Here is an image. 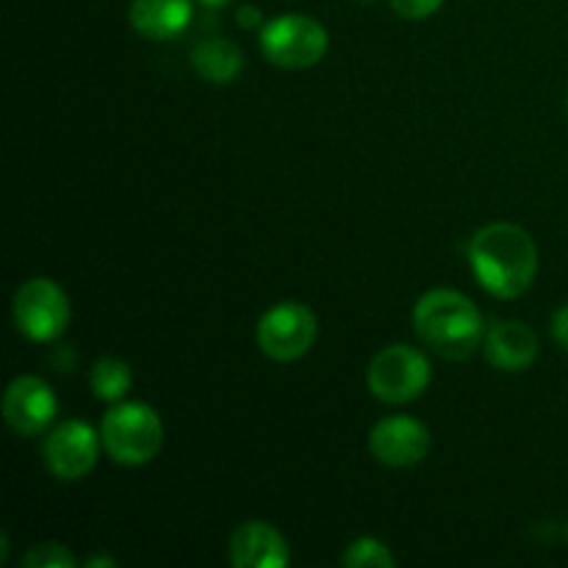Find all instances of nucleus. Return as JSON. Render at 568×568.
<instances>
[{
  "label": "nucleus",
  "mask_w": 568,
  "mask_h": 568,
  "mask_svg": "<svg viewBox=\"0 0 568 568\" xmlns=\"http://www.w3.org/2000/svg\"><path fill=\"white\" fill-rule=\"evenodd\" d=\"M26 568H75L78 560L64 544L59 541H44V544H33L20 560Z\"/></svg>",
  "instance_id": "obj_17"
},
{
  "label": "nucleus",
  "mask_w": 568,
  "mask_h": 568,
  "mask_svg": "<svg viewBox=\"0 0 568 568\" xmlns=\"http://www.w3.org/2000/svg\"><path fill=\"white\" fill-rule=\"evenodd\" d=\"M366 383L381 403H414L430 386V361L410 344H388L372 358Z\"/></svg>",
  "instance_id": "obj_4"
},
{
  "label": "nucleus",
  "mask_w": 568,
  "mask_h": 568,
  "mask_svg": "<svg viewBox=\"0 0 568 568\" xmlns=\"http://www.w3.org/2000/svg\"><path fill=\"white\" fill-rule=\"evenodd\" d=\"M288 560L286 538L266 521H247L231 536V564L236 568H283Z\"/></svg>",
  "instance_id": "obj_12"
},
{
  "label": "nucleus",
  "mask_w": 568,
  "mask_h": 568,
  "mask_svg": "<svg viewBox=\"0 0 568 568\" xmlns=\"http://www.w3.org/2000/svg\"><path fill=\"white\" fill-rule=\"evenodd\" d=\"M192 17V0H133L131 3V26L153 42L175 39L178 33L186 31Z\"/></svg>",
  "instance_id": "obj_13"
},
{
  "label": "nucleus",
  "mask_w": 568,
  "mask_h": 568,
  "mask_svg": "<svg viewBox=\"0 0 568 568\" xmlns=\"http://www.w3.org/2000/svg\"><path fill=\"white\" fill-rule=\"evenodd\" d=\"M261 50L283 70H308L327 53V31L305 14H281L261 28Z\"/></svg>",
  "instance_id": "obj_5"
},
{
  "label": "nucleus",
  "mask_w": 568,
  "mask_h": 568,
  "mask_svg": "<svg viewBox=\"0 0 568 568\" xmlns=\"http://www.w3.org/2000/svg\"><path fill=\"white\" fill-rule=\"evenodd\" d=\"M192 67L211 83H233L244 70V55L227 39H205L192 50Z\"/></svg>",
  "instance_id": "obj_14"
},
{
  "label": "nucleus",
  "mask_w": 568,
  "mask_h": 568,
  "mask_svg": "<svg viewBox=\"0 0 568 568\" xmlns=\"http://www.w3.org/2000/svg\"><path fill=\"white\" fill-rule=\"evenodd\" d=\"M83 566H89V568H98V566L114 568V566H116V560H114V558H109V555H98V558H87V564H83Z\"/></svg>",
  "instance_id": "obj_21"
},
{
  "label": "nucleus",
  "mask_w": 568,
  "mask_h": 568,
  "mask_svg": "<svg viewBox=\"0 0 568 568\" xmlns=\"http://www.w3.org/2000/svg\"><path fill=\"white\" fill-rule=\"evenodd\" d=\"M0 560H6V555H9V536H0Z\"/></svg>",
  "instance_id": "obj_23"
},
{
  "label": "nucleus",
  "mask_w": 568,
  "mask_h": 568,
  "mask_svg": "<svg viewBox=\"0 0 568 568\" xmlns=\"http://www.w3.org/2000/svg\"><path fill=\"white\" fill-rule=\"evenodd\" d=\"M358 3H375V0H358Z\"/></svg>",
  "instance_id": "obj_24"
},
{
  "label": "nucleus",
  "mask_w": 568,
  "mask_h": 568,
  "mask_svg": "<svg viewBox=\"0 0 568 568\" xmlns=\"http://www.w3.org/2000/svg\"><path fill=\"white\" fill-rule=\"evenodd\" d=\"M100 447H103V438H100V433H94L92 425L70 419L44 438L42 455L50 475L64 483H75L94 469Z\"/></svg>",
  "instance_id": "obj_8"
},
{
  "label": "nucleus",
  "mask_w": 568,
  "mask_h": 568,
  "mask_svg": "<svg viewBox=\"0 0 568 568\" xmlns=\"http://www.w3.org/2000/svg\"><path fill=\"white\" fill-rule=\"evenodd\" d=\"M566 105H568V103H566Z\"/></svg>",
  "instance_id": "obj_25"
},
{
  "label": "nucleus",
  "mask_w": 568,
  "mask_h": 568,
  "mask_svg": "<svg viewBox=\"0 0 568 568\" xmlns=\"http://www.w3.org/2000/svg\"><path fill=\"white\" fill-rule=\"evenodd\" d=\"M89 383H92V392L98 399L120 403L133 383L131 366L120 358H100L89 372Z\"/></svg>",
  "instance_id": "obj_15"
},
{
  "label": "nucleus",
  "mask_w": 568,
  "mask_h": 568,
  "mask_svg": "<svg viewBox=\"0 0 568 568\" xmlns=\"http://www.w3.org/2000/svg\"><path fill=\"white\" fill-rule=\"evenodd\" d=\"M14 325L31 342H55L70 325V297L50 277H31L22 283L11 303Z\"/></svg>",
  "instance_id": "obj_6"
},
{
  "label": "nucleus",
  "mask_w": 568,
  "mask_h": 568,
  "mask_svg": "<svg viewBox=\"0 0 568 568\" xmlns=\"http://www.w3.org/2000/svg\"><path fill=\"white\" fill-rule=\"evenodd\" d=\"M369 453L392 469L416 466L430 453V430L414 416H388L372 427Z\"/></svg>",
  "instance_id": "obj_9"
},
{
  "label": "nucleus",
  "mask_w": 568,
  "mask_h": 568,
  "mask_svg": "<svg viewBox=\"0 0 568 568\" xmlns=\"http://www.w3.org/2000/svg\"><path fill=\"white\" fill-rule=\"evenodd\" d=\"M59 414V399L53 388L37 375H22L11 381L3 394V419L20 436H39Z\"/></svg>",
  "instance_id": "obj_10"
},
{
  "label": "nucleus",
  "mask_w": 568,
  "mask_h": 568,
  "mask_svg": "<svg viewBox=\"0 0 568 568\" xmlns=\"http://www.w3.org/2000/svg\"><path fill=\"white\" fill-rule=\"evenodd\" d=\"M552 336H555V342H558L560 347H564L566 353H568V303L560 305V308L555 311V316H552Z\"/></svg>",
  "instance_id": "obj_20"
},
{
  "label": "nucleus",
  "mask_w": 568,
  "mask_h": 568,
  "mask_svg": "<svg viewBox=\"0 0 568 568\" xmlns=\"http://www.w3.org/2000/svg\"><path fill=\"white\" fill-rule=\"evenodd\" d=\"M444 6V0H392L394 14L405 17V20H427L436 14Z\"/></svg>",
  "instance_id": "obj_18"
},
{
  "label": "nucleus",
  "mask_w": 568,
  "mask_h": 568,
  "mask_svg": "<svg viewBox=\"0 0 568 568\" xmlns=\"http://www.w3.org/2000/svg\"><path fill=\"white\" fill-rule=\"evenodd\" d=\"M469 264L480 286L499 300H516L538 275V247L514 222L483 225L469 242Z\"/></svg>",
  "instance_id": "obj_1"
},
{
  "label": "nucleus",
  "mask_w": 568,
  "mask_h": 568,
  "mask_svg": "<svg viewBox=\"0 0 568 568\" xmlns=\"http://www.w3.org/2000/svg\"><path fill=\"white\" fill-rule=\"evenodd\" d=\"M316 316L303 303H277L258 322V347L266 358L277 364L297 361L314 347Z\"/></svg>",
  "instance_id": "obj_7"
},
{
  "label": "nucleus",
  "mask_w": 568,
  "mask_h": 568,
  "mask_svg": "<svg viewBox=\"0 0 568 568\" xmlns=\"http://www.w3.org/2000/svg\"><path fill=\"white\" fill-rule=\"evenodd\" d=\"M103 449L120 466H144L161 453L164 425L144 403H122L105 414L100 425Z\"/></svg>",
  "instance_id": "obj_3"
},
{
  "label": "nucleus",
  "mask_w": 568,
  "mask_h": 568,
  "mask_svg": "<svg viewBox=\"0 0 568 568\" xmlns=\"http://www.w3.org/2000/svg\"><path fill=\"white\" fill-rule=\"evenodd\" d=\"M236 22L244 31H255V28H264V14H261L258 6L247 3L236 11Z\"/></svg>",
  "instance_id": "obj_19"
},
{
  "label": "nucleus",
  "mask_w": 568,
  "mask_h": 568,
  "mask_svg": "<svg viewBox=\"0 0 568 568\" xmlns=\"http://www.w3.org/2000/svg\"><path fill=\"white\" fill-rule=\"evenodd\" d=\"M200 3H203L205 9H225V6L231 3V0H200Z\"/></svg>",
  "instance_id": "obj_22"
},
{
  "label": "nucleus",
  "mask_w": 568,
  "mask_h": 568,
  "mask_svg": "<svg viewBox=\"0 0 568 568\" xmlns=\"http://www.w3.org/2000/svg\"><path fill=\"white\" fill-rule=\"evenodd\" d=\"M486 358L499 372H525L538 358V336L519 320H497L486 333Z\"/></svg>",
  "instance_id": "obj_11"
},
{
  "label": "nucleus",
  "mask_w": 568,
  "mask_h": 568,
  "mask_svg": "<svg viewBox=\"0 0 568 568\" xmlns=\"http://www.w3.org/2000/svg\"><path fill=\"white\" fill-rule=\"evenodd\" d=\"M414 331L447 361H466L486 342V322L477 305L455 288H433L414 308Z\"/></svg>",
  "instance_id": "obj_2"
},
{
  "label": "nucleus",
  "mask_w": 568,
  "mask_h": 568,
  "mask_svg": "<svg viewBox=\"0 0 568 568\" xmlns=\"http://www.w3.org/2000/svg\"><path fill=\"white\" fill-rule=\"evenodd\" d=\"M342 564L347 568H392L394 555L377 538H358L342 555Z\"/></svg>",
  "instance_id": "obj_16"
}]
</instances>
